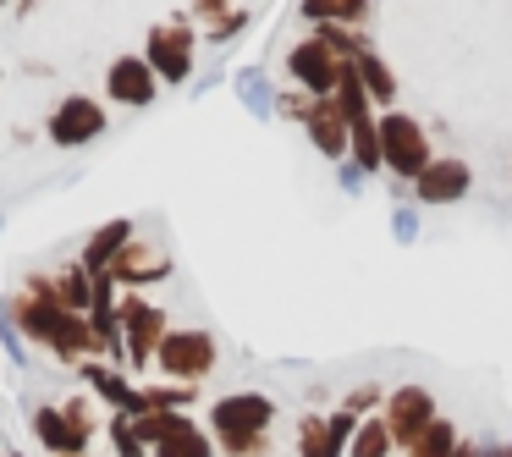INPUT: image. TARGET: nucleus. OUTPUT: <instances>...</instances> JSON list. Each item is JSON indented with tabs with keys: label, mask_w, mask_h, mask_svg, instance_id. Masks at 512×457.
Segmentation results:
<instances>
[{
	"label": "nucleus",
	"mask_w": 512,
	"mask_h": 457,
	"mask_svg": "<svg viewBox=\"0 0 512 457\" xmlns=\"http://www.w3.org/2000/svg\"><path fill=\"white\" fill-rule=\"evenodd\" d=\"M353 430H358V419L347 408L303 413V419H298V457H347Z\"/></svg>",
	"instance_id": "9b49d317"
},
{
	"label": "nucleus",
	"mask_w": 512,
	"mask_h": 457,
	"mask_svg": "<svg viewBox=\"0 0 512 457\" xmlns=\"http://www.w3.org/2000/svg\"><path fill=\"white\" fill-rule=\"evenodd\" d=\"M457 446H463V435H457V424H452V419H441V413H435V419L424 424V430L413 435L408 446H402V457H452Z\"/></svg>",
	"instance_id": "6ab92c4d"
},
{
	"label": "nucleus",
	"mask_w": 512,
	"mask_h": 457,
	"mask_svg": "<svg viewBox=\"0 0 512 457\" xmlns=\"http://www.w3.org/2000/svg\"><path fill=\"white\" fill-rule=\"evenodd\" d=\"M270 424H276V397L265 391H226L210 402V435L221 457H270Z\"/></svg>",
	"instance_id": "f257e3e1"
},
{
	"label": "nucleus",
	"mask_w": 512,
	"mask_h": 457,
	"mask_svg": "<svg viewBox=\"0 0 512 457\" xmlns=\"http://www.w3.org/2000/svg\"><path fill=\"white\" fill-rule=\"evenodd\" d=\"M149 408H188L199 397V386H182V380H166V386H144Z\"/></svg>",
	"instance_id": "a878e982"
},
{
	"label": "nucleus",
	"mask_w": 512,
	"mask_h": 457,
	"mask_svg": "<svg viewBox=\"0 0 512 457\" xmlns=\"http://www.w3.org/2000/svg\"><path fill=\"white\" fill-rule=\"evenodd\" d=\"M105 276L116 281L122 292H138V287H155V281L171 276V254L160 243H149V237H133V243L122 248V254L111 259V270Z\"/></svg>",
	"instance_id": "9d476101"
},
{
	"label": "nucleus",
	"mask_w": 512,
	"mask_h": 457,
	"mask_svg": "<svg viewBox=\"0 0 512 457\" xmlns=\"http://www.w3.org/2000/svg\"><path fill=\"white\" fill-rule=\"evenodd\" d=\"M215 452H221V446H215V435L199 430V419H182L149 457H215Z\"/></svg>",
	"instance_id": "a211bd4d"
},
{
	"label": "nucleus",
	"mask_w": 512,
	"mask_h": 457,
	"mask_svg": "<svg viewBox=\"0 0 512 457\" xmlns=\"http://www.w3.org/2000/svg\"><path fill=\"white\" fill-rule=\"evenodd\" d=\"M298 12H303V23H347V28H364V23H369V0H303Z\"/></svg>",
	"instance_id": "412c9836"
},
{
	"label": "nucleus",
	"mask_w": 512,
	"mask_h": 457,
	"mask_svg": "<svg viewBox=\"0 0 512 457\" xmlns=\"http://www.w3.org/2000/svg\"><path fill=\"white\" fill-rule=\"evenodd\" d=\"M391 237H397L402 248L419 243V210H413V204H397V210H391Z\"/></svg>",
	"instance_id": "cd10ccee"
},
{
	"label": "nucleus",
	"mask_w": 512,
	"mask_h": 457,
	"mask_svg": "<svg viewBox=\"0 0 512 457\" xmlns=\"http://www.w3.org/2000/svg\"><path fill=\"white\" fill-rule=\"evenodd\" d=\"M0 347H6V358H12V364H17V369H23V364H28V336H23V331H17V325H12V320H6V314H0Z\"/></svg>",
	"instance_id": "c85d7f7f"
},
{
	"label": "nucleus",
	"mask_w": 512,
	"mask_h": 457,
	"mask_svg": "<svg viewBox=\"0 0 512 457\" xmlns=\"http://www.w3.org/2000/svg\"><path fill=\"white\" fill-rule=\"evenodd\" d=\"M105 100L127 105V111H144V105L160 100V78L144 56H116L105 67Z\"/></svg>",
	"instance_id": "f8f14e48"
},
{
	"label": "nucleus",
	"mask_w": 512,
	"mask_h": 457,
	"mask_svg": "<svg viewBox=\"0 0 512 457\" xmlns=\"http://www.w3.org/2000/svg\"><path fill=\"white\" fill-rule=\"evenodd\" d=\"M287 72H292V89L314 94V100H331L336 83H342V72H347V61L309 34V39H298V45L287 50Z\"/></svg>",
	"instance_id": "0eeeda50"
},
{
	"label": "nucleus",
	"mask_w": 512,
	"mask_h": 457,
	"mask_svg": "<svg viewBox=\"0 0 512 457\" xmlns=\"http://www.w3.org/2000/svg\"><path fill=\"white\" fill-rule=\"evenodd\" d=\"M380 155H386V171L397 182H413L424 166L435 160V149H430V127L419 122V116H408V111H380Z\"/></svg>",
	"instance_id": "f03ea898"
},
{
	"label": "nucleus",
	"mask_w": 512,
	"mask_h": 457,
	"mask_svg": "<svg viewBox=\"0 0 512 457\" xmlns=\"http://www.w3.org/2000/svg\"><path fill=\"white\" fill-rule=\"evenodd\" d=\"M116 320H122L127 369H155V347H160V336L171 331L166 309H160V303H149V298H138V292H127V298L116 303Z\"/></svg>",
	"instance_id": "423d86ee"
},
{
	"label": "nucleus",
	"mask_w": 512,
	"mask_h": 457,
	"mask_svg": "<svg viewBox=\"0 0 512 457\" xmlns=\"http://www.w3.org/2000/svg\"><path fill=\"white\" fill-rule=\"evenodd\" d=\"M397 435H391V424L380 419V413H369V419H358L353 441H347V457H397Z\"/></svg>",
	"instance_id": "aec40b11"
},
{
	"label": "nucleus",
	"mask_w": 512,
	"mask_h": 457,
	"mask_svg": "<svg viewBox=\"0 0 512 457\" xmlns=\"http://www.w3.org/2000/svg\"><path fill=\"white\" fill-rule=\"evenodd\" d=\"M353 72H358V83L369 89L375 111H391V105H397V72L386 67V56H380L375 45H364V50L353 56Z\"/></svg>",
	"instance_id": "f3484780"
},
{
	"label": "nucleus",
	"mask_w": 512,
	"mask_h": 457,
	"mask_svg": "<svg viewBox=\"0 0 512 457\" xmlns=\"http://www.w3.org/2000/svg\"><path fill=\"white\" fill-rule=\"evenodd\" d=\"M309 111H314V94H303V89H287V94H276V116H287V122H309Z\"/></svg>",
	"instance_id": "bb28decb"
},
{
	"label": "nucleus",
	"mask_w": 512,
	"mask_h": 457,
	"mask_svg": "<svg viewBox=\"0 0 512 457\" xmlns=\"http://www.w3.org/2000/svg\"><path fill=\"white\" fill-rule=\"evenodd\" d=\"M215 364H221V342L210 331H199V325H177L155 347V369L166 380H182V386H199Z\"/></svg>",
	"instance_id": "20e7f679"
},
{
	"label": "nucleus",
	"mask_w": 512,
	"mask_h": 457,
	"mask_svg": "<svg viewBox=\"0 0 512 457\" xmlns=\"http://www.w3.org/2000/svg\"><path fill=\"white\" fill-rule=\"evenodd\" d=\"M303 133H309V144L320 149L331 166H342V160H347V138H353V133H347V111L336 105V94H331V100H314Z\"/></svg>",
	"instance_id": "2eb2a0df"
},
{
	"label": "nucleus",
	"mask_w": 512,
	"mask_h": 457,
	"mask_svg": "<svg viewBox=\"0 0 512 457\" xmlns=\"http://www.w3.org/2000/svg\"><path fill=\"white\" fill-rule=\"evenodd\" d=\"M243 28H248V12H237V6H232V12H226L215 28H204V34H210V45H226V39H237Z\"/></svg>",
	"instance_id": "c756f323"
},
{
	"label": "nucleus",
	"mask_w": 512,
	"mask_h": 457,
	"mask_svg": "<svg viewBox=\"0 0 512 457\" xmlns=\"http://www.w3.org/2000/svg\"><path fill=\"white\" fill-rule=\"evenodd\" d=\"M50 281H56V303L89 314V303H94V276H89V270H83V265H61V270H50Z\"/></svg>",
	"instance_id": "4be33fe9"
},
{
	"label": "nucleus",
	"mask_w": 512,
	"mask_h": 457,
	"mask_svg": "<svg viewBox=\"0 0 512 457\" xmlns=\"http://www.w3.org/2000/svg\"><path fill=\"white\" fill-rule=\"evenodd\" d=\"M83 380H89V397H100L105 408L116 413H149V397L144 386H133V380L122 375V364H100V358H89V364H78Z\"/></svg>",
	"instance_id": "4468645a"
},
{
	"label": "nucleus",
	"mask_w": 512,
	"mask_h": 457,
	"mask_svg": "<svg viewBox=\"0 0 512 457\" xmlns=\"http://www.w3.org/2000/svg\"><path fill=\"white\" fill-rule=\"evenodd\" d=\"M468 188H474V166L463 155H435L408 182V199L413 204H457V199H468Z\"/></svg>",
	"instance_id": "1a4fd4ad"
},
{
	"label": "nucleus",
	"mask_w": 512,
	"mask_h": 457,
	"mask_svg": "<svg viewBox=\"0 0 512 457\" xmlns=\"http://www.w3.org/2000/svg\"><path fill=\"white\" fill-rule=\"evenodd\" d=\"M226 12H232V0H193V23H204V28H215V23H221V17Z\"/></svg>",
	"instance_id": "7c9ffc66"
},
{
	"label": "nucleus",
	"mask_w": 512,
	"mask_h": 457,
	"mask_svg": "<svg viewBox=\"0 0 512 457\" xmlns=\"http://www.w3.org/2000/svg\"><path fill=\"white\" fill-rule=\"evenodd\" d=\"M105 122H111V116H105L100 100H89V94H67V100L45 116V138L56 149H89L94 138L105 133Z\"/></svg>",
	"instance_id": "6e6552de"
},
{
	"label": "nucleus",
	"mask_w": 512,
	"mask_h": 457,
	"mask_svg": "<svg viewBox=\"0 0 512 457\" xmlns=\"http://www.w3.org/2000/svg\"><path fill=\"white\" fill-rule=\"evenodd\" d=\"M435 391L430 386H419V380H408V386H397V391H386V408H380V419L391 424V435H397V446H408L413 435L424 430V424L435 419Z\"/></svg>",
	"instance_id": "ddd939ff"
},
{
	"label": "nucleus",
	"mask_w": 512,
	"mask_h": 457,
	"mask_svg": "<svg viewBox=\"0 0 512 457\" xmlns=\"http://www.w3.org/2000/svg\"><path fill=\"white\" fill-rule=\"evenodd\" d=\"M237 100H243L248 116H276V89H270V78L259 67L237 72Z\"/></svg>",
	"instance_id": "5701e85b"
},
{
	"label": "nucleus",
	"mask_w": 512,
	"mask_h": 457,
	"mask_svg": "<svg viewBox=\"0 0 512 457\" xmlns=\"http://www.w3.org/2000/svg\"><path fill=\"white\" fill-rule=\"evenodd\" d=\"M111 446H116V457H149V446H144V435H138L133 413H116V419H111Z\"/></svg>",
	"instance_id": "b1692460"
},
{
	"label": "nucleus",
	"mask_w": 512,
	"mask_h": 457,
	"mask_svg": "<svg viewBox=\"0 0 512 457\" xmlns=\"http://www.w3.org/2000/svg\"><path fill=\"white\" fill-rule=\"evenodd\" d=\"M94 430H100L94 397H72V402H61V408H34V435H39V446L56 452V457H89Z\"/></svg>",
	"instance_id": "7ed1b4c3"
},
{
	"label": "nucleus",
	"mask_w": 512,
	"mask_h": 457,
	"mask_svg": "<svg viewBox=\"0 0 512 457\" xmlns=\"http://www.w3.org/2000/svg\"><path fill=\"white\" fill-rule=\"evenodd\" d=\"M144 61L155 67L160 83L182 89L199 67V34H193V17H171V23H155L144 39Z\"/></svg>",
	"instance_id": "39448f33"
},
{
	"label": "nucleus",
	"mask_w": 512,
	"mask_h": 457,
	"mask_svg": "<svg viewBox=\"0 0 512 457\" xmlns=\"http://www.w3.org/2000/svg\"><path fill=\"white\" fill-rule=\"evenodd\" d=\"M0 6H12V0H0Z\"/></svg>",
	"instance_id": "72a5a7b5"
},
{
	"label": "nucleus",
	"mask_w": 512,
	"mask_h": 457,
	"mask_svg": "<svg viewBox=\"0 0 512 457\" xmlns=\"http://www.w3.org/2000/svg\"><path fill=\"white\" fill-rule=\"evenodd\" d=\"M479 457H512V441H490V446H479Z\"/></svg>",
	"instance_id": "473e14b6"
},
{
	"label": "nucleus",
	"mask_w": 512,
	"mask_h": 457,
	"mask_svg": "<svg viewBox=\"0 0 512 457\" xmlns=\"http://www.w3.org/2000/svg\"><path fill=\"white\" fill-rule=\"evenodd\" d=\"M364 182H369V171H358L353 160H342V193H364Z\"/></svg>",
	"instance_id": "2f4dec72"
},
{
	"label": "nucleus",
	"mask_w": 512,
	"mask_h": 457,
	"mask_svg": "<svg viewBox=\"0 0 512 457\" xmlns=\"http://www.w3.org/2000/svg\"><path fill=\"white\" fill-rule=\"evenodd\" d=\"M342 408L353 413V419H369V413H380L386 408V391H380V380H364V386H353L342 397Z\"/></svg>",
	"instance_id": "393cba45"
},
{
	"label": "nucleus",
	"mask_w": 512,
	"mask_h": 457,
	"mask_svg": "<svg viewBox=\"0 0 512 457\" xmlns=\"http://www.w3.org/2000/svg\"><path fill=\"white\" fill-rule=\"evenodd\" d=\"M133 237H138V226L127 221V215H116V221L94 226L89 243H83V254H78V265H83V270H111V259L122 254V248L133 243Z\"/></svg>",
	"instance_id": "dca6fc26"
}]
</instances>
